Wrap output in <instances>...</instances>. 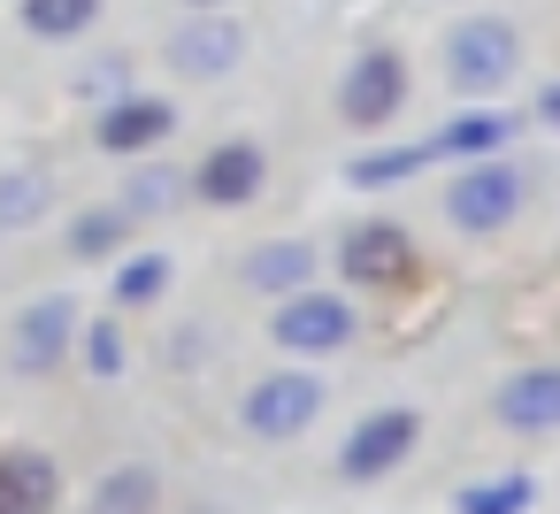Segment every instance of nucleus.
<instances>
[{
  "instance_id": "obj_1",
  "label": "nucleus",
  "mask_w": 560,
  "mask_h": 514,
  "mask_svg": "<svg viewBox=\"0 0 560 514\" xmlns=\"http://www.w3.org/2000/svg\"><path fill=\"white\" fill-rule=\"evenodd\" d=\"M514 62H522V47H514V32H506L499 16H468V24H453V39H445V70H453L460 93H499V85L514 78Z\"/></svg>"
},
{
  "instance_id": "obj_2",
  "label": "nucleus",
  "mask_w": 560,
  "mask_h": 514,
  "mask_svg": "<svg viewBox=\"0 0 560 514\" xmlns=\"http://www.w3.org/2000/svg\"><path fill=\"white\" fill-rule=\"evenodd\" d=\"M315 414H323V376H307V369L261 376V384L246 392V430H254V437H300Z\"/></svg>"
},
{
  "instance_id": "obj_21",
  "label": "nucleus",
  "mask_w": 560,
  "mask_h": 514,
  "mask_svg": "<svg viewBox=\"0 0 560 514\" xmlns=\"http://www.w3.org/2000/svg\"><path fill=\"white\" fill-rule=\"evenodd\" d=\"M392 254H399V231H353V238H346V269H353V277H384Z\"/></svg>"
},
{
  "instance_id": "obj_25",
  "label": "nucleus",
  "mask_w": 560,
  "mask_h": 514,
  "mask_svg": "<svg viewBox=\"0 0 560 514\" xmlns=\"http://www.w3.org/2000/svg\"><path fill=\"white\" fill-rule=\"evenodd\" d=\"M200 9H208V0H200Z\"/></svg>"
},
{
  "instance_id": "obj_12",
  "label": "nucleus",
  "mask_w": 560,
  "mask_h": 514,
  "mask_svg": "<svg viewBox=\"0 0 560 514\" xmlns=\"http://www.w3.org/2000/svg\"><path fill=\"white\" fill-rule=\"evenodd\" d=\"M170 131V101H139V93H124L108 116H101V147L108 154H139V147H154Z\"/></svg>"
},
{
  "instance_id": "obj_3",
  "label": "nucleus",
  "mask_w": 560,
  "mask_h": 514,
  "mask_svg": "<svg viewBox=\"0 0 560 514\" xmlns=\"http://www.w3.org/2000/svg\"><path fill=\"white\" fill-rule=\"evenodd\" d=\"M514 200H522V177H514L506 162L460 170V177L445 185V215H453L460 231H499V223L514 215Z\"/></svg>"
},
{
  "instance_id": "obj_4",
  "label": "nucleus",
  "mask_w": 560,
  "mask_h": 514,
  "mask_svg": "<svg viewBox=\"0 0 560 514\" xmlns=\"http://www.w3.org/2000/svg\"><path fill=\"white\" fill-rule=\"evenodd\" d=\"M70 338H78V307L55 292V300H32L24 315H16V338H9V361L24 369V376H39V369H55L62 353H70Z\"/></svg>"
},
{
  "instance_id": "obj_15",
  "label": "nucleus",
  "mask_w": 560,
  "mask_h": 514,
  "mask_svg": "<svg viewBox=\"0 0 560 514\" xmlns=\"http://www.w3.org/2000/svg\"><path fill=\"white\" fill-rule=\"evenodd\" d=\"M101 16V0H24V32L39 39H78Z\"/></svg>"
},
{
  "instance_id": "obj_5",
  "label": "nucleus",
  "mask_w": 560,
  "mask_h": 514,
  "mask_svg": "<svg viewBox=\"0 0 560 514\" xmlns=\"http://www.w3.org/2000/svg\"><path fill=\"white\" fill-rule=\"evenodd\" d=\"M346 338H353V307L330 292H292L277 315V346H292V353H330Z\"/></svg>"
},
{
  "instance_id": "obj_14",
  "label": "nucleus",
  "mask_w": 560,
  "mask_h": 514,
  "mask_svg": "<svg viewBox=\"0 0 560 514\" xmlns=\"http://www.w3.org/2000/svg\"><path fill=\"white\" fill-rule=\"evenodd\" d=\"M47 200H55V185L39 170H9L0 177V231H32L47 215Z\"/></svg>"
},
{
  "instance_id": "obj_10",
  "label": "nucleus",
  "mask_w": 560,
  "mask_h": 514,
  "mask_svg": "<svg viewBox=\"0 0 560 514\" xmlns=\"http://www.w3.org/2000/svg\"><path fill=\"white\" fill-rule=\"evenodd\" d=\"M47 506H55V460L0 453V514H47Z\"/></svg>"
},
{
  "instance_id": "obj_6",
  "label": "nucleus",
  "mask_w": 560,
  "mask_h": 514,
  "mask_svg": "<svg viewBox=\"0 0 560 514\" xmlns=\"http://www.w3.org/2000/svg\"><path fill=\"white\" fill-rule=\"evenodd\" d=\"M238 55H246V32H238L231 16H192V24L170 39L177 78H231V70H238Z\"/></svg>"
},
{
  "instance_id": "obj_11",
  "label": "nucleus",
  "mask_w": 560,
  "mask_h": 514,
  "mask_svg": "<svg viewBox=\"0 0 560 514\" xmlns=\"http://www.w3.org/2000/svg\"><path fill=\"white\" fill-rule=\"evenodd\" d=\"M399 93H407L399 62H392V55H369V62L346 78V116H353V124H384V116L399 108Z\"/></svg>"
},
{
  "instance_id": "obj_17",
  "label": "nucleus",
  "mask_w": 560,
  "mask_h": 514,
  "mask_svg": "<svg viewBox=\"0 0 560 514\" xmlns=\"http://www.w3.org/2000/svg\"><path fill=\"white\" fill-rule=\"evenodd\" d=\"M499 139H506V116H460L430 139V154H491Z\"/></svg>"
},
{
  "instance_id": "obj_9",
  "label": "nucleus",
  "mask_w": 560,
  "mask_h": 514,
  "mask_svg": "<svg viewBox=\"0 0 560 514\" xmlns=\"http://www.w3.org/2000/svg\"><path fill=\"white\" fill-rule=\"evenodd\" d=\"M499 422L506 430H560V369H529L499 392Z\"/></svg>"
},
{
  "instance_id": "obj_20",
  "label": "nucleus",
  "mask_w": 560,
  "mask_h": 514,
  "mask_svg": "<svg viewBox=\"0 0 560 514\" xmlns=\"http://www.w3.org/2000/svg\"><path fill=\"white\" fill-rule=\"evenodd\" d=\"M162 284H170V261H162V254H139V261L116 269V300H124V307H147Z\"/></svg>"
},
{
  "instance_id": "obj_24",
  "label": "nucleus",
  "mask_w": 560,
  "mask_h": 514,
  "mask_svg": "<svg viewBox=\"0 0 560 514\" xmlns=\"http://www.w3.org/2000/svg\"><path fill=\"white\" fill-rule=\"evenodd\" d=\"M85 85H93V93H116V101H124V62H93V70H85Z\"/></svg>"
},
{
  "instance_id": "obj_23",
  "label": "nucleus",
  "mask_w": 560,
  "mask_h": 514,
  "mask_svg": "<svg viewBox=\"0 0 560 514\" xmlns=\"http://www.w3.org/2000/svg\"><path fill=\"white\" fill-rule=\"evenodd\" d=\"M85 353H93V376H116V369H124V338H116V323H93Z\"/></svg>"
},
{
  "instance_id": "obj_22",
  "label": "nucleus",
  "mask_w": 560,
  "mask_h": 514,
  "mask_svg": "<svg viewBox=\"0 0 560 514\" xmlns=\"http://www.w3.org/2000/svg\"><path fill=\"white\" fill-rule=\"evenodd\" d=\"M522 499H529V476H506V483H476L460 506H468V514H514Z\"/></svg>"
},
{
  "instance_id": "obj_13",
  "label": "nucleus",
  "mask_w": 560,
  "mask_h": 514,
  "mask_svg": "<svg viewBox=\"0 0 560 514\" xmlns=\"http://www.w3.org/2000/svg\"><path fill=\"white\" fill-rule=\"evenodd\" d=\"M307 277H315V254H307L300 238L261 246V254L246 261V284H261V292H307Z\"/></svg>"
},
{
  "instance_id": "obj_18",
  "label": "nucleus",
  "mask_w": 560,
  "mask_h": 514,
  "mask_svg": "<svg viewBox=\"0 0 560 514\" xmlns=\"http://www.w3.org/2000/svg\"><path fill=\"white\" fill-rule=\"evenodd\" d=\"M177 192H185V177H177V170H139V177L124 185V215H170V208H177Z\"/></svg>"
},
{
  "instance_id": "obj_8",
  "label": "nucleus",
  "mask_w": 560,
  "mask_h": 514,
  "mask_svg": "<svg viewBox=\"0 0 560 514\" xmlns=\"http://www.w3.org/2000/svg\"><path fill=\"white\" fill-rule=\"evenodd\" d=\"M407 445H415V414H407V407H384V414H369V422L353 430V445H346V476H376V468H392Z\"/></svg>"
},
{
  "instance_id": "obj_16",
  "label": "nucleus",
  "mask_w": 560,
  "mask_h": 514,
  "mask_svg": "<svg viewBox=\"0 0 560 514\" xmlns=\"http://www.w3.org/2000/svg\"><path fill=\"white\" fill-rule=\"evenodd\" d=\"M93 514H154V476H147V468H116V476H101Z\"/></svg>"
},
{
  "instance_id": "obj_7",
  "label": "nucleus",
  "mask_w": 560,
  "mask_h": 514,
  "mask_svg": "<svg viewBox=\"0 0 560 514\" xmlns=\"http://www.w3.org/2000/svg\"><path fill=\"white\" fill-rule=\"evenodd\" d=\"M200 200H215V208H238V200H254L261 192V147L254 139H223L208 162H200Z\"/></svg>"
},
{
  "instance_id": "obj_19",
  "label": "nucleus",
  "mask_w": 560,
  "mask_h": 514,
  "mask_svg": "<svg viewBox=\"0 0 560 514\" xmlns=\"http://www.w3.org/2000/svg\"><path fill=\"white\" fill-rule=\"evenodd\" d=\"M124 223H131L124 208H101V215H78V231H70V254H85V261H93V254H116V246H124Z\"/></svg>"
}]
</instances>
